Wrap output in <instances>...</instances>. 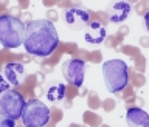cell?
Segmentation results:
<instances>
[{"label":"cell","instance_id":"1","mask_svg":"<svg viewBox=\"0 0 149 127\" xmlns=\"http://www.w3.org/2000/svg\"><path fill=\"white\" fill-rule=\"evenodd\" d=\"M23 45L28 54L34 58H48L59 45V34L54 23L48 19L31 20L26 25Z\"/></svg>","mask_w":149,"mask_h":127},{"label":"cell","instance_id":"2","mask_svg":"<svg viewBox=\"0 0 149 127\" xmlns=\"http://www.w3.org/2000/svg\"><path fill=\"white\" fill-rule=\"evenodd\" d=\"M102 78L110 93L124 90L129 82V67L121 59H110L102 64Z\"/></svg>","mask_w":149,"mask_h":127},{"label":"cell","instance_id":"3","mask_svg":"<svg viewBox=\"0 0 149 127\" xmlns=\"http://www.w3.org/2000/svg\"><path fill=\"white\" fill-rule=\"evenodd\" d=\"M26 25L13 16H0V44L5 48L14 50L23 45Z\"/></svg>","mask_w":149,"mask_h":127},{"label":"cell","instance_id":"4","mask_svg":"<svg viewBox=\"0 0 149 127\" xmlns=\"http://www.w3.org/2000/svg\"><path fill=\"white\" fill-rule=\"evenodd\" d=\"M20 119L25 127H44L50 121V109L39 99H30L25 102Z\"/></svg>","mask_w":149,"mask_h":127},{"label":"cell","instance_id":"5","mask_svg":"<svg viewBox=\"0 0 149 127\" xmlns=\"http://www.w3.org/2000/svg\"><path fill=\"white\" fill-rule=\"evenodd\" d=\"M23 107H25V99L19 92L9 88L0 95V115L2 116L17 121L22 116Z\"/></svg>","mask_w":149,"mask_h":127},{"label":"cell","instance_id":"6","mask_svg":"<svg viewBox=\"0 0 149 127\" xmlns=\"http://www.w3.org/2000/svg\"><path fill=\"white\" fill-rule=\"evenodd\" d=\"M61 71L68 84L74 87H81L84 84V76H86V62L82 59L70 58L62 62Z\"/></svg>","mask_w":149,"mask_h":127},{"label":"cell","instance_id":"7","mask_svg":"<svg viewBox=\"0 0 149 127\" xmlns=\"http://www.w3.org/2000/svg\"><path fill=\"white\" fill-rule=\"evenodd\" d=\"M64 22L70 30L79 31V30H84L90 23V14L84 8H79V6L68 8L64 12Z\"/></svg>","mask_w":149,"mask_h":127},{"label":"cell","instance_id":"8","mask_svg":"<svg viewBox=\"0 0 149 127\" xmlns=\"http://www.w3.org/2000/svg\"><path fill=\"white\" fill-rule=\"evenodd\" d=\"M130 11H132V5L129 2H123V0L109 3L106 8V14L112 23H123L130 16Z\"/></svg>","mask_w":149,"mask_h":127},{"label":"cell","instance_id":"9","mask_svg":"<svg viewBox=\"0 0 149 127\" xmlns=\"http://www.w3.org/2000/svg\"><path fill=\"white\" fill-rule=\"evenodd\" d=\"M25 76H26L25 67L20 62H9L3 67V78L13 87L22 85L23 81H25Z\"/></svg>","mask_w":149,"mask_h":127},{"label":"cell","instance_id":"10","mask_svg":"<svg viewBox=\"0 0 149 127\" xmlns=\"http://www.w3.org/2000/svg\"><path fill=\"white\" fill-rule=\"evenodd\" d=\"M106 36H107L106 26L101 22H90L84 28V40L87 44H93V45L102 44Z\"/></svg>","mask_w":149,"mask_h":127},{"label":"cell","instance_id":"11","mask_svg":"<svg viewBox=\"0 0 149 127\" xmlns=\"http://www.w3.org/2000/svg\"><path fill=\"white\" fill-rule=\"evenodd\" d=\"M126 123L127 127H149V113L141 109L132 107L126 113Z\"/></svg>","mask_w":149,"mask_h":127},{"label":"cell","instance_id":"12","mask_svg":"<svg viewBox=\"0 0 149 127\" xmlns=\"http://www.w3.org/2000/svg\"><path fill=\"white\" fill-rule=\"evenodd\" d=\"M65 93H67V88H65L64 84H54V85L48 87L45 95L50 102H59L65 99Z\"/></svg>","mask_w":149,"mask_h":127},{"label":"cell","instance_id":"13","mask_svg":"<svg viewBox=\"0 0 149 127\" xmlns=\"http://www.w3.org/2000/svg\"><path fill=\"white\" fill-rule=\"evenodd\" d=\"M0 127H16V121L0 115Z\"/></svg>","mask_w":149,"mask_h":127},{"label":"cell","instance_id":"14","mask_svg":"<svg viewBox=\"0 0 149 127\" xmlns=\"http://www.w3.org/2000/svg\"><path fill=\"white\" fill-rule=\"evenodd\" d=\"M6 90H9V82L0 74V95H2L3 92H6Z\"/></svg>","mask_w":149,"mask_h":127},{"label":"cell","instance_id":"15","mask_svg":"<svg viewBox=\"0 0 149 127\" xmlns=\"http://www.w3.org/2000/svg\"><path fill=\"white\" fill-rule=\"evenodd\" d=\"M141 25H143V28H144V31L149 33V12H146V14L143 16V19H141Z\"/></svg>","mask_w":149,"mask_h":127}]
</instances>
